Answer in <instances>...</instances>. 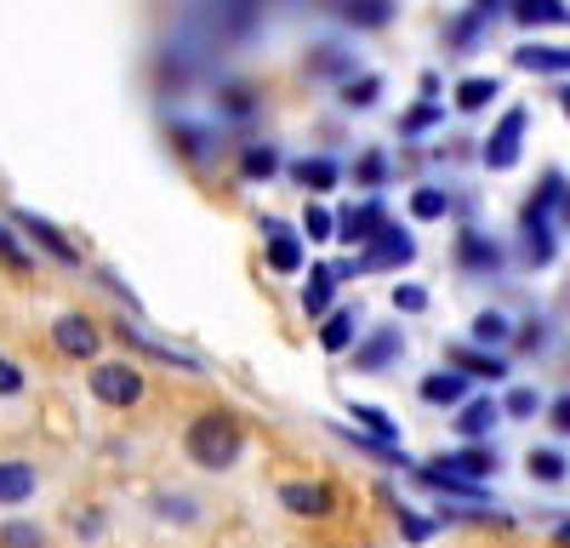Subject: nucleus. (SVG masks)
Returning <instances> with one entry per match:
<instances>
[{
    "label": "nucleus",
    "instance_id": "nucleus-1",
    "mask_svg": "<svg viewBox=\"0 0 570 548\" xmlns=\"http://www.w3.org/2000/svg\"><path fill=\"white\" fill-rule=\"evenodd\" d=\"M240 446H246V434H240V423H234L228 411H200V418L188 423V434H183L188 463H200V469H228L234 457H240Z\"/></svg>",
    "mask_w": 570,
    "mask_h": 548
},
{
    "label": "nucleus",
    "instance_id": "nucleus-2",
    "mask_svg": "<svg viewBox=\"0 0 570 548\" xmlns=\"http://www.w3.org/2000/svg\"><path fill=\"white\" fill-rule=\"evenodd\" d=\"M416 257V241H411V228H400V223H383L376 235L360 246V257L354 263H337V274H376V268H405Z\"/></svg>",
    "mask_w": 570,
    "mask_h": 548
},
{
    "label": "nucleus",
    "instance_id": "nucleus-3",
    "mask_svg": "<svg viewBox=\"0 0 570 548\" xmlns=\"http://www.w3.org/2000/svg\"><path fill=\"white\" fill-rule=\"evenodd\" d=\"M142 394H149V389H142L137 365H126V360H98V365H91V400H98V405L131 411Z\"/></svg>",
    "mask_w": 570,
    "mask_h": 548
},
{
    "label": "nucleus",
    "instance_id": "nucleus-4",
    "mask_svg": "<svg viewBox=\"0 0 570 548\" xmlns=\"http://www.w3.org/2000/svg\"><path fill=\"white\" fill-rule=\"evenodd\" d=\"M52 349L63 360H98L104 354V326H98V320H86L80 309H69V314L52 320Z\"/></svg>",
    "mask_w": 570,
    "mask_h": 548
},
{
    "label": "nucleus",
    "instance_id": "nucleus-5",
    "mask_svg": "<svg viewBox=\"0 0 570 548\" xmlns=\"http://www.w3.org/2000/svg\"><path fill=\"white\" fill-rule=\"evenodd\" d=\"M12 223L29 235V246L35 252H46L52 263H63V268H80V252H75V241L63 235V228L52 223V217H40V212H12Z\"/></svg>",
    "mask_w": 570,
    "mask_h": 548
},
{
    "label": "nucleus",
    "instance_id": "nucleus-6",
    "mask_svg": "<svg viewBox=\"0 0 570 548\" xmlns=\"http://www.w3.org/2000/svg\"><path fill=\"white\" fill-rule=\"evenodd\" d=\"M525 126H531V109H508V115L497 120V131L485 137V166H491V172L519 166V144H525Z\"/></svg>",
    "mask_w": 570,
    "mask_h": 548
},
{
    "label": "nucleus",
    "instance_id": "nucleus-7",
    "mask_svg": "<svg viewBox=\"0 0 570 548\" xmlns=\"http://www.w3.org/2000/svg\"><path fill=\"white\" fill-rule=\"evenodd\" d=\"M331 217H337V228H331V235L348 241V246H365V241L376 235V228L389 223V206H383V200H360V206H348V212H331Z\"/></svg>",
    "mask_w": 570,
    "mask_h": 548
},
{
    "label": "nucleus",
    "instance_id": "nucleus-8",
    "mask_svg": "<svg viewBox=\"0 0 570 548\" xmlns=\"http://www.w3.org/2000/svg\"><path fill=\"white\" fill-rule=\"evenodd\" d=\"M263 235H268V268H274V274H297V268L308 263L303 235H292L279 217H263Z\"/></svg>",
    "mask_w": 570,
    "mask_h": 548
},
{
    "label": "nucleus",
    "instance_id": "nucleus-9",
    "mask_svg": "<svg viewBox=\"0 0 570 548\" xmlns=\"http://www.w3.org/2000/svg\"><path fill=\"white\" fill-rule=\"evenodd\" d=\"M35 491H40L35 463H23V457H0V509H18V502H29Z\"/></svg>",
    "mask_w": 570,
    "mask_h": 548
},
{
    "label": "nucleus",
    "instance_id": "nucleus-10",
    "mask_svg": "<svg viewBox=\"0 0 570 548\" xmlns=\"http://www.w3.org/2000/svg\"><path fill=\"white\" fill-rule=\"evenodd\" d=\"M279 502L292 515H308V520H325L331 509H337V497H331V486H320V480H292L279 491Z\"/></svg>",
    "mask_w": 570,
    "mask_h": 548
},
{
    "label": "nucleus",
    "instance_id": "nucleus-11",
    "mask_svg": "<svg viewBox=\"0 0 570 548\" xmlns=\"http://www.w3.org/2000/svg\"><path fill=\"white\" fill-rule=\"evenodd\" d=\"M394 354H405V337H400V326H376L360 349H354V372H383V365L394 360Z\"/></svg>",
    "mask_w": 570,
    "mask_h": 548
},
{
    "label": "nucleus",
    "instance_id": "nucleus-12",
    "mask_svg": "<svg viewBox=\"0 0 570 548\" xmlns=\"http://www.w3.org/2000/svg\"><path fill=\"white\" fill-rule=\"evenodd\" d=\"M120 343L126 349H137V354H149V360H160V365H177V372H206V365L195 360V354H183V349H171V343H155V337H142L137 326H126V320H120Z\"/></svg>",
    "mask_w": 570,
    "mask_h": 548
},
{
    "label": "nucleus",
    "instance_id": "nucleus-13",
    "mask_svg": "<svg viewBox=\"0 0 570 548\" xmlns=\"http://www.w3.org/2000/svg\"><path fill=\"white\" fill-rule=\"evenodd\" d=\"M337 263H308V286H303V309L320 320V314H331L337 309Z\"/></svg>",
    "mask_w": 570,
    "mask_h": 548
},
{
    "label": "nucleus",
    "instance_id": "nucleus-14",
    "mask_svg": "<svg viewBox=\"0 0 570 548\" xmlns=\"http://www.w3.org/2000/svg\"><path fill=\"white\" fill-rule=\"evenodd\" d=\"M497 463H502V457H497L491 446H462V451H445V457H440V469H451V474H462V480H491Z\"/></svg>",
    "mask_w": 570,
    "mask_h": 548
},
{
    "label": "nucleus",
    "instance_id": "nucleus-15",
    "mask_svg": "<svg viewBox=\"0 0 570 548\" xmlns=\"http://www.w3.org/2000/svg\"><path fill=\"white\" fill-rule=\"evenodd\" d=\"M456 263L473 268V274H491L502 268V246L491 235H480V228H462V241H456Z\"/></svg>",
    "mask_w": 570,
    "mask_h": 548
},
{
    "label": "nucleus",
    "instance_id": "nucleus-16",
    "mask_svg": "<svg viewBox=\"0 0 570 548\" xmlns=\"http://www.w3.org/2000/svg\"><path fill=\"white\" fill-rule=\"evenodd\" d=\"M497 418H502V405H497V400H462L451 423H456V434H462V440H480V434H491V429H497Z\"/></svg>",
    "mask_w": 570,
    "mask_h": 548
},
{
    "label": "nucleus",
    "instance_id": "nucleus-17",
    "mask_svg": "<svg viewBox=\"0 0 570 548\" xmlns=\"http://www.w3.org/2000/svg\"><path fill=\"white\" fill-rule=\"evenodd\" d=\"M468 394H473V383L456 372V365H451V372H428L422 378V400L428 405H462Z\"/></svg>",
    "mask_w": 570,
    "mask_h": 548
},
{
    "label": "nucleus",
    "instance_id": "nucleus-18",
    "mask_svg": "<svg viewBox=\"0 0 570 548\" xmlns=\"http://www.w3.org/2000/svg\"><path fill=\"white\" fill-rule=\"evenodd\" d=\"M513 63L531 75H570V46H519Z\"/></svg>",
    "mask_w": 570,
    "mask_h": 548
},
{
    "label": "nucleus",
    "instance_id": "nucleus-19",
    "mask_svg": "<svg viewBox=\"0 0 570 548\" xmlns=\"http://www.w3.org/2000/svg\"><path fill=\"white\" fill-rule=\"evenodd\" d=\"M422 480H428V486H440L445 497H468V502H491L485 480H462V474H451V469H440V463H428V469H422Z\"/></svg>",
    "mask_w": 570,
    "mask_h": 548
},
{
    "label": "nucleus",
    "instance_id": "nucleus-20",
    "mask_svg": "<svg viewBox=\"0 0 570 548\" xmlns=\"http://www.w3.org/2000/svg\"><path fill=\"white\" fill-rule=\"evenodd\" d=\"M451 354H456V372L462 378H491V383L508 378V360L502 354H485V349H451Z\"/></svg>",
    "mask_w": 570,
    "mask_h": 548
},
{
    "label": "nucleus",
    "instance_id": "nucleus-21",
    "mask_svg": "<svg viewBox=\"0 0 570 548\" xmlns=\"http://www.w3.org/2000/svg\"><path fill=\"white\" fill-rule=\"evenodd\" d=\"M292 177L303 183V189H314V195H325V189H337V160H325V155H308V160H297L292 166Z\"/></svg>",
    "mask_w": 570,
    "mask_h": 548
},
{
    "label": "nucleus",
    "instance_id": "nucleus-22",
    "mask_svg": "<svg viewBox=\"0 0 570 548\" xmlns=\"http://www.w3.org/2000/svg\"><path fill=\"white\" fill-rule=\"evenodd\" d=\"M354 332H360L354 309H337V314H325V326H320V349H325V354H343V349L354 343Z\"/></svg>",
    "mask_w": 570,
    "mask_h": 548
},
{
    "label": "nucleus",
    "instance_id": "nucleus-23",
    "mask_svg": "<svg viewBox=\"0 0 570 548\" xmlns=\"http://www.w3.org/2000/svg\"><path fill=\"white\" fill-rule=\"evenodd\" d=\"M513 18L525 29H542V23H570V7L564 0H513Z\"/></svg>",
    "mask_w": 570,
    "mask_h": 548
},
{
    "label": "nucleus",
    "instance_id": "nucleus-24",
    "mask_svg": "<svg viewBox=\"0 0 570 548\" xmlns=\"http://www.w3.org/2000/svg\"><path fill=\"white\" fill-rule=\"evenodd\" d=\"M497 91H502V80H491V75H468V80L456 86V109H462V115H480V109L497 98Z\"/></svg>",
    "mask_w": 570,
    "mask_h": 548
},
{
    "label": "nucleus",
    "instance_id": "nucleus-25",
    "mask_svg": "<svg viewBox=\"0 0 570 548\" xmlns=\"http://www.w3.org/2000/svg\"><path fill=\"white\" fill-rule=\"evenodd\" d=\"M343 18L354 29H383L394 23V0H343Z\"/></svg>",
    "mask_w": 570,
    "mask_h": 548
},
{
    "label": "nucleus",
    "instance_id": "nucleus-26",
    "mask_svg": "<svg viewBox=\"0 0 570 548\" xmlns=\"http://www.w3.org/2000/svg\"><path fill=\"white\" fill-rule=\"evenodd\" d=\"M559 195H564V177H559V172H548V177H542V195H531V200H525V223H548V217H553V206H559Z\"/></svg>",
    "mask_w": 570,
    "mask_h": 548
},
{
    "label": "nucleus",
    "instance_id": "nucleus-27",
    "mask_svg": "<svg viewBox=\"0 0 570 548\" xmlns=\"http://www.w3.org/2000/svg\"><path fill=\"white\" fill-rule=\"evenodd\" d=\"M525 469H531L537 480H548V486H559V480L570 474V463H564V451H553V446H537V451L525 457Z\"/></svg>",
    "mask_w": 570,
    "mask_h": 548
},
{
    "label": "nucleus",
    "instance_id": "nucleus-28",
    "mask_svg": "<svg viewBox=\"0 0 570 548\" xmlns=\"http://www.w3.org/2000/svg\"><path fill=\"white\" fill-rule=\"evenodd\" d=\"M354 423L371 434V440H383V446H400V423H389L376 405H354Z\"/></svg>",
    "mask_w": 570,
    "mask_h": 548
},
{
    "label": "nucleus",
    "instance_id": "nucleus-29",
    "mask_svg": "<svg viewBox=\"0 0 570 548\" xmlns=\"http://www.w3.org/2000/svg\"><path fill=\"white\" fill-rule=\"evenodd\" d=\"M525 257H531V268L553 263V228L548 223H525Z\"/></svg>",
    "mask_w": 570,
    "mask_h": 548
},
{
    "label": "nucleus",
    "instance_id": "nucleus-30",
    "mask_svg": "<svg viewBox=\"0 0 570 548\" xmlns=\"http://www.w3.org/2000/svg\"><path fill=\"white\" fill-rule=\"evenodd\" d=\"M451 212V195L445 189H416L411 195V217H422V223H440Z\"/></svg>",
    "mask_w": 570,
    "mask_h": 548
},
{
    "label": "nucleus",
    "instance_id": "nucleus-31",
    "mask_svg": "<svg viewBox=\"0 0 570 548\" xmlns=\"http://www.w3.org/2000/svg\"><path fill=\"white\" fill-rule=\"evenodd\" d=\"M376 98H383V80H376V75H360V80L343 86V104H348V109H371Z\"/></svg>",
    "mask_w": 570,
    "mask_h": 548
},
{
    "label": "nucleus",
    "instance_id": "nucleus-32",
    "mask_svg": "<svg viewBox=\"0 0 570 548\" xmlns=\"http://www.w3.org/2000/svg\"><path fill=\"white\" fill-rule=\"evenodd\" d=\"M0 263H7V268H18V274H23V268H35V252H29V246L12 235L7 223H0Z\"/></svg>",
    "mask_w": 570,
    "mask_h": 548
},
{
    "label": "nucleus",
    "instance_id": "nucleus-33",
    "mask_svg": "<svg viewBox=\"0 0 570 548\" xmlns=\"http://www.w3.org/2000/svg\"><path fill=\"white\" fill-rule=\"evenodd\" d=\"M0 548H46V537L29 520H7V526H0Z\"/></svg>",
    "mask_w": 570,
    "mask_h": 548
},
{
    "label": "nucleus",
    "instance_id": "nucleus-34",
    "mask_svg": "<svg viewBox=\"0 0 570 548\" xmlns=\"http://www.w3.org/2000/svg\"><path fill=\"white\" fill-rule=\"evenodd\" d=\"M508 332H513V320H508V314H497V309L473 314V337H480V343H502Z\"/></svg>",
    "mask_w": 570,
    "mask_h": 548
},
{
    "label": "nucleus",
    "instance_id": "nucleus-35",
    "mask_svg": "<svg viewBox=\"0 0 570 548\" xmlns=\"http://www.w3.org/2000/svg\"><path fill=\"white\" fill-rule=\"evenodd\" d=\"M240 172H246V177H274V172H279V155H274L268 144H252V149L240 155Z\"/></svg>",
    "mask_w": 570,
    "mask_h": 548
},
{
    "label": "nucleus",
    "instance_id": "nucleus-36",
    "mask_svg": "<svg viewBox=\"0 0 570 548\" xmlns=\"http://www.w3.org/2000/svg\"><path fill=\"white\" fill-rule=\"evenodd\" d=\"M394 515H400V531H405L411 542H428V537H434V520H422L416 509H405V502H394Z\"/></svg>",
    "mask_w": 570,
    "mask_h": 548
},
{
    "label": "nucleus",
    "instance_id": "nucleus-37",
    "mask_svg": "<svg viewBox=\"0 0 570 548\" xmlns=\"http://www.w3.org/2000/svg\"><path fill=\"white\" fill-rule=\"evenodd\" d=\"M440 115H445L440 104H416V109H411V115L400 120V131H405V137H422V131H428V126H434Z\"/></svg>",
    "mask_w": 570,
    "mask_h": 548
},
{
    "label": "nucleus",
    "instance_id": "nucleus-38",
    "mask_svg": "<svg viewBox=\"0 0 570 548\" xmlns=\"http://www.w3.org/2000/svg\"><path fill=\"white\" fill-rule=\"evenodd\" d=\"M29 389V378H23V365H12L7 354H0V400H18Z\"/></svg>",
    "mask_w": 570,
    "mask_h": 548
},
{
    "label": "nucleus",
    "instance_id": "nucleus-39",
    "mask_svg": "<svg viewBox=\"0 0 570 548\" xmlns=\"http://www.w3.org/2000/svg\"><path fill=\"white\" fill-rule=\"evenodd\" d=\"M354 177H360V183H371V189H376V183H383V177H389V155H383V149H371V155H360V166H354Z\"/></svg>",
    "mask_w": 570,
    "mask_h": 548
},
{
    "label": "nucleus",
    "instance_id": "nucleus-40",
    "mask_svg": "<svg viewBox=\"0 0 570 548\" xmlns=\"http://www.w3.org/2000/svg\"><path fill=\"white\" fill-rule=\"evenodd\" d=\"M331 228H337V217H331L325 206H308V212H303V235H308V241H331Z\"/></svg>",
    "mask_w": 570,
    "mask_h": 548
},
{
    "label": "nucleus",
    "instance_id": "nucleus-41",
    "mask_svg": "<svg viewBox=\"0 0 570 548\" xmlns=\"http://www.w3.org/2000/svg\"><path fill=\"white\" fill-rule=\"evenodd\" d=\"M502 411H508V418H537V411H542V394H537V389H513Z\"/></svg>",
    "mask_w": 570,
    "mask_h": 548
},
{
    "label": "nucleus",
    "instance_id": "nucleus-42",
    "mask_svg": "<svg viewBox=\"0 0 570 548\" xmlns=\"http://www.w3.org/2000/svg\"><path fill=\"white\" fill-rule=\"evenodd\" d=\"M394 309L400 314H422L428 309V292L422 286H394Z\"/></svg>",
    "mask_w": 570,
    "mask_h": 548
},
{
    "label": "nucleus",
    "instance_id": "nucleus-43",
    "mask_svg": "<svg viewBox=\"0 0 570 548\" xmlns=\"http://www.w3.org/2000/svg\"><path fill=\"white\" fill-rule=\"evenodd\" d=\"M480 18H485V12H473V18H456V23H451V46H456V52H468V46H473V29H480Z\"/></svg>",
    "mask_w": 570,
    "mask_h": 548
},
{
    "label": "nucleus",
    "instance_id": "nucleus-44",
    "mask_svg": "<svg viewBox=\"0 0 570 548\" xmlns=\"http://www.w3.org/2000/svg\"><path fill=\"white\" fill-rule=\"evenodd\" d=\"M314 69H320V75H343V69H348V58L337 52V46H320V58H314Z\"/></svg>",
    "mask_w": 570,
    "mask_h": 548
},
{
    "label": "nucleus",
    "instance_id": "nucleus-45",
    "mask_svg": "<svg viewBox=\"0 0 570 548\" xmlns=\"http://www.w3.org/2000/svg\"><path fill=\"white\" fill-rule=\"evenodd\" d=\"M548 418H553V429H559V434H570V394H559V400L548 405Z\"/></svg>",
    "mask_w": 570,
    "mask_h": 548
},
{
    "label": "nucleus",
    "instance_id": "nucleus-46",
    "mask_svg": "<svg viewBox=\"0 0 570 548\" xmlns=\"http://www.w3.org/2000/svg\"><path fill=\"white\" fill-rule=\"evenodd\" d=\"M559 200H564V212H559V223L570 228V183H564V195H559Z\"/></svg>",
    "mask_w": 570,
    "mask_h": 548
},
{
    "label": "nucleus",
    "instance_id": "nucleus-47",
    "mask_svg": "<svg viewBox=\"0 0 570 548\" xmlns=\"http://www.w3.org/2000/svg\"><path fill=\"white\" fill-rule=\"evenodd\" d=\"M559 104H564V115H570V86H564V91H559Z\"/></svg>",
    "mask_w": 570,
    "mask_h": 548
},
{
    "label": "nucleus",
    "instance_id": "nucleus-48",
    "mask_svg": "<svg viewBox=\"0 0 570 548\" xmlns=\"http://www.w3.org/2000/svg\"><path fill=\"white\" fill-rule=\"evenodd\" d=\"M559 542H570V520H564V526H559Z\"/></svg>",
    "mask_w": 570,
    "mask_h": 548
}]
</instances>
